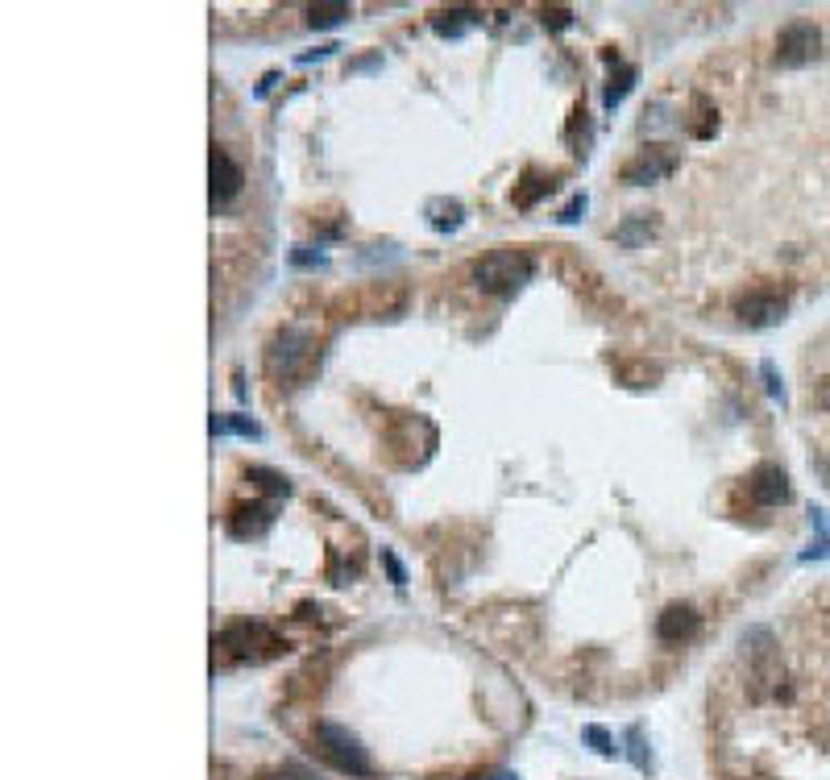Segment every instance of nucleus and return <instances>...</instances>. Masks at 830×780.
<instances>
[{"mask_svg":"<svg viewBox=\"0 0 830 780\" xmlns=\"http://www.w3.org/2000/svg\"><path fill=\"white\" fill-rule=\"evenodd\" d=\"M536 274V262L532 254H523V249H490V254H482L474 266H469V283H474L482 295H494V299H507L515 295L528 278Z\"/></svg>","mask_w":830,"mask_h":780,"instance_id":"obj_1","label":"nucleus"},{"mask_svg":"<svg viewBox=\"0 0 830 780\" xmlns=\"http://www.w3.org/2000/svg\"><path fill=\"white\" fill-rule=\"evenodd\" d=\"M312 743H316V756L328 768H337V772H345L353 780H374L378 776V768L370 760V751L362 747V739H357L349 727H341V722H316Z\"/></svg>","mask_w":830,"mask_h":780,"instance_id":"obj_2","label":"nucleus"},{"mask_svg":"<svg viewBox=\"0 0 830 780\" xmlns=\"http://www.w3.org/2000/svg\"><path fill=\"white\" fill-rule=\"evenodd\" d=\"M308 357H312V332L291 324L283 332H274V341L266 349V366L274 378H299L303 366H308Z\"/></svg>","mask_w":830,"mask_h":780,"instance_id":"obj_3","label":"nucleus"},{"mask_svg":"<svg viewBox=\"0 0 830 780\" xmlns=\"http://www.w3.org/2000/svg\"><path fill=\"white\" fill-rule=\"evenodd\" d=\"M212 648L225 652V656H233V660H262L258 648H270L274 652V648H287V644H279L266 623H229L225 631L212 639Z\"/></svg>","mask_w":830,"mask_h":780,"instance_id":"obj_4","label":"nucleus"},{"mask_svg":"<svg viewBox=\"0 0 830 780\" xmlns=\"http://www.w3.org/2000/svg\"><path fill=\"white\" fill-rule=\"evenodd\" d=\"M735 316L747 328H772V324H781L789 316V295L772 291V287H752L747 295L735 299Z\"/></svg>","mask_w":830,"mask_h":780,"instance_id":"obj_5","label":"nucleus"},{"mask_svg":"<svg viewBox=\"0 0 830 780\" xmlns=\"http://www.w3.org/2000/svg\"><path fill=\"white\" fill-rule=\"evenodd\" d=\"M818 50H822V30L814 21H789L785 30L777 34V63L789 67V71L814 63Z\"/></svg>","mask_w":830,"mask_h":780,"instance_id":"obj_6","label":"nucleus"},{"mask_svg":"<svg viewBox=\"0 0 830 780\" xmlns=\"http://www.w3.org/2000/svg\"><path fill=\"white\" fill-rule=\"evenodd\" d=\"M677 162H681L677 150H669V146H648V150L635 154L619 175H623V183H631V187H648V183L669 179V175L677 171Z\"/></svg>","mask_w":830,"mask_h":780,"instance_id":"obj_7","label":"nucleus"},{"mask_svg":"<svg viewBox=\"0 0 830 780\" xmlns=\"http://www.w3.org/2000/svg\"><path fill=\"white\" fill-rule=\"evenodd\" d=\"M274 527V503L266 498H254V503H237L225 519V532L233 540H262L266 532Z\"/></svg>","mask_w":830,"mask_h":780,"instance_id":"obj_8","label":"nucleus"},{"mask_svg":"<svg viewBox=\"0 0 830 780\" xmlns=\"http://www.w3.org/2000/svg\"><path fill=\"white\" fill-rule=\"evenodd\" d=\"M702 627V615H698V606H689V602H669L656 615V639L660 644H685V639H694Z\"/></svg>","mask_w":830,"mask_h":780,"instance_id":"obj_9","label":"nucleus"},{"mask_svg":"<svg viewBox=\"0 0 830 780\" xmlns=\"http://www.w3.org/2000/svg\"><path fill=\"white\" fill-rule=\"evenodd\" d=\"M747 494H752V503H760V507H781V503H789V473L781 465L764 461L747 473Z\"/></svg>","mask_w":830,"mask_h":780,"instance_id":"obj_10","label":"nucleus"},{"mask_svg":"<svg viewBox=\"0 0 830 780\" xmlns=\"http://www.w3.org/2000/svg\"><path fill=\"white\" fill-rule=\"evenodd\" d=\"M208 179H212V204H229L245 183V171H241V162H233V154L225 146H212Z\"/></svg>","mask_w":830,"mask_h":780,"instance_id":"obj_11","label":"nucleus"},{"mask_svg":"<svg viewBox=\"0 0 830 780\" xmlns=\"http://www.w3.org/2000/svg\"><path fill=\"white\" fill-rule=\"evenodd\" d=\"M424 216H428V229H432V233H457V229L465 225V208H461V200H449V195H436V200H428Z\"/></svg>","mask_w":830,"mask_h":780,"instance_id":"obj_12","label":"nucleus"},{"mask_svg":"<svg viewBox=\"0 0 830 780\" xmlns=\"http://www.w3.org/2000/svg\"><path fill=\"white\" fill-rule=\"evenodd\" d=\"M474 25H482L478 9H440V13H432V34L436 38H461V34L474 30Z\"/></svg>","mask_w":830,"mask_h":780,"instance_id":"obj_13","label":"nucleus"},{"mask_svg":"<svg viewBox=\"0 0 830 780\" xmlns=\"http://www.w3.org/2000/svg\"><path fill=\"white\" fill-rule=\"evenodd\" d=\"M552 187H557V183H552V175H540L536 166H532V171H523V183H515L511 200H515V208H536Z\"/></svg>","mask_w":830,"mask_h":780,"instance_id":"obj_14","label":"nucleus"},{"mask_svg":"<svg viewBox=\"0 0 830 780\" xmlns=\"http://www.w3.org/2000/svg\"><path fill=\"white\" fill-rule=\"evenodd\" d=\"M245 482H254L262 494H270V498H287L291 494V478L287 473H279V469H266V465H249L245 469Z\"/></svg>","mask_w":830,"mask_h":780,"instance_id":"obj_15","label":"nucleus"},{"mask_svg":"<svg viewBox=\"0 0 830 780\" xmlns=\"http://www.w3.org/2000/svg\"><path fill=\"white\" fill-rule=\"evenodd\" d=\"M212 436H245V440H262V424H254L249 415H212Z\"/></svg>","mask_w":830,"mask_h":780,"instance_id":"obj_16","label":"nucleus"},{"mask_svg":"<svg viewBox=\"0 0 830 780\" xmlns=\"http://www.w3.org/2000/svg\"><path fill=\"white\" fill-rule=\"evenodd\" d=\"M635 79H640V67H631L623 63L619 75H611V83H606V92H602V108H619L627 100V92L635 88Z\"/></svg>","mask_w":830,"mask_h":780,"instance_id":"obj_17","label":"nucleus"},{"mask_svg":"<svg viewBox=\"0 0 830 780\" xmlns=\"http://www.w3.org/2000/svg\"><path fill=\"white\" fill-rule=\"evenodd\" d=\"M652 229H656V220H652V216H627L623 225L615 229V241H619L623 249H640V245L652 237Z\"/></svg>","mask_w":830,"mask_h":780,"instance_id":"obj_18","label":"nucleus"},{"mask_svg":"<svg viewBox=\"0 0 830 780\" xmlns=\"http://www.w3.org/2000/svg\"><path fill=\"white\" fill-rule=\"evenodd\" d=\"M349 5L345 0H328V5H312L308 9V25L312 30H332V25H341V21H349Z\"/></svg>","mask_w":830,"mask_h":780,"instance_id":"obj_19","label":"nucleus"},{"mask_svg":"<svg viewBox=\"0 0 830 780\" xmlns=\"http://www.w3.org/2000/svg\"><path fill=\"white\" fill-rule=\"evenodd\" d=\"M627 743H631V751H627L631 764L640 768V772H652V756H648V747H644V731H640V727H631V731H627Z\"/></svg>","mask_w":830,"mask_h":780,"instance_id":"obj_20","label":"nucleus"},{"mask_svg":"<svg viewBox=\"0 0 830 780\" xmlns=\"http://www.w3.org/2000/svg\"><path fill=\"white\" fill-rule=\"evenodd\" d=\"M291 266H328V254L320 245H295L291 249Z\"/></svg>","mask_w":830,"mask_h":780,"instance_id":"obj_21","label":"nucleus"},{"mask_svg":"<svg viewBox=\"0 0 830 780\" xmlns=\"http://www.w3.org/2000/svg\"><path fill=\"white\" fill-rule=\"evenodd\" d=\"M581 735H586V743L598 751V756H615V739H611V731H606V727H586Z\"/></svg>","mask_w":830,"mask_h":780,"instance_id":"obj_22","label":"nucleus"},{"mask_svg":"<svg viewBox=\"0 0 830 780\" xmlns=\"http://www.w3.org/2000/svg\"><path fill=\"white\" fill-rule=\"evenodd\" d=\"M760 374H764L768 395L777 399V403H785V382H781V374H777V361H760Z\"/></svg>","mask_w":830,"mask_h":780,"instance_id":"obj_23","label":"nucleus"},{"mask_svg":"<svg viewBox=\"0 0 830 780\" xmlns=\"http://www.w3.org/2000/svg\"><path fill=\"white\" fill-rule=\"evenodd\" d=\"M254 780H320V776H312L308 768H266Z\"/></svg>","mask_w":830,"mask_h":780,"instance_id":"obj_24","label":"nucleus"},{"mask_svg":"<svg viewBox=\"0 0 830 780\" xmlns=\"http://www.w3.org/2000/svg\"><path fill=\"white\" fill-rule=\"evenodd\" d=\"M586 208H590V200H586V195H573V200L561 208V216H557V220H561V225H577V220L586 216Z\"/></svg>","mask_w":830,"mask_h":780,"instance_id":"obj_25","label":"nucleus"},{"mask_svg":"<svg viewBox=\"0 0 830 780\" xmlns=\"http://www.w3.org/2000/svg\"><path fill=\"white\" fill-rule=\"evenodd\" d=\"M540 21H544V30H569V25H573V9H544Z\"/></svg>","mask_w":830,"mask_h":780,"instance_id":"obj_26","label":"nucleus"},{"mask_svg":"<svg viewBox=\"0 0 830 780\" xmlns=\"http://www.w3.org/2000/svg\"><path fill=\"white\" fill-rule=\"evenodd\" d=\"M382 565H386V573H391L395 585H407V569H403V561H399L391 548H382Z\"/></svg>","mask_w":830,"mask_h":780,"instance_id":"obj_27","label":"nucleus"},{"mask_svg":"<svg viewBox=\"0 0 830 780\" xmlns=\"http://www.w3.org/2000/svg\"><path fill=\"white\" fill-rule=\"evenodd\" d=\"M332 50H341V46L332 42V46H320V50H312V54H299V63H316V59H328Z\"/></svg>","mask_w":830,"mask_h":780,"instance_id":"obj_28","label":"nucleus"},{"mask_svg":"<svg viewBox=\"0 0 830 780\" xmlns=\"http://www.w3.org/2000/svg\"><path fill=\"white\" fill-rule=\"evenodd\" d=\"M274 83H279V71H270V75H266V79H262V83H258V92H254V96H258V100H262V96H266V92H270V88H274Z\"/></svg>","mask_w":830,"mask_h":780,"instance_id":"obj_29","label":"nucleus"},{"mask_svg":"<svg viewBox=\"0 0 830 780\" xmlns=\"http://www.w3.org/2000/svg\"><path fill=\"white\" fill-rule=\"evenodd\" d=\"M465 780H519L515 772H486V776H465Z\"/></svg>","mask_w":830,"mask_h":780,"instance_id":"obj_30","label":"nucleus"}]
</instances>
